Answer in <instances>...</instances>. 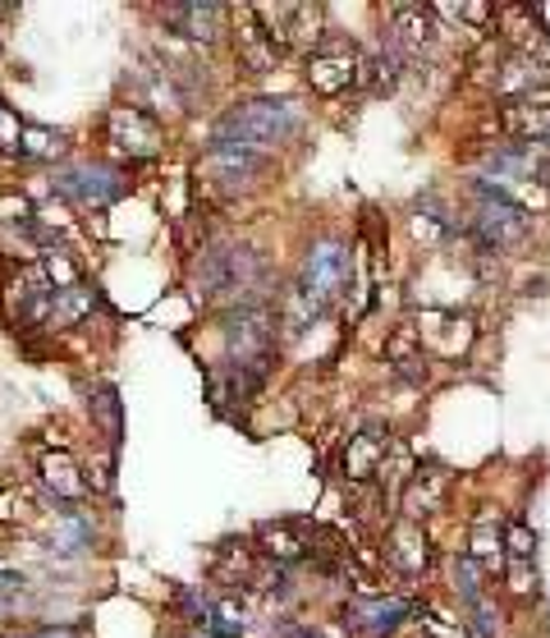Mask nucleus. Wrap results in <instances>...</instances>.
Returning <instances> with one entry per match:
<instances>
[{
    "instance_id": "412c9836",
    "label": "nucleus",
    "mask_w": 550,
    "mask_h": 638,
    "mask_svg": "<svg viewBox=\"0 0 550 638\" xmlns=\"http://www.w3.org/2000/svg\"><path fill=\"white\" fill-rule=\"evenodd\" d=\"M501 130L514 143H550V101L532 97V101H505L501 111Z\"/></svg>"
},
{
    "instance_id": "423d86ee",
    "label": "nucleus",
    "mask_w": 550,
    "mask_h": 638,
    "mask_svg": "<svg viewBox=\"0 0 550 638\" xmlns=\"http://www.w3.org/2000/svg\"><path fill=\"white\" fill-rule=\"evenodd\" d=\"M252 14L280 56H312L322 42V23H326L322 5H252Z\"/></svg>"
},
{
    "instance_id": "2eb2a0df",
    "label": "nucleus",
    "mask_w": 550,
    "mask_h": 638,
    "mask_svg": "<svg viewBox=\"0 0 550 638\" xmlns=\"http://www.w3.org/2000/svg\"><path fill=\"white\" fill-rule=\"evenodd\" d=\"M408 611H413V606L400 602V597L367 593V597H358V602L345 606V625H349L353 634H362V638H390V634L404 629Z\"/></svg>"
},
{
    "instance_id": "f3484780",
    "label": "nucleus",
    "mask_w": 550,
    "mask_h": 638,
    "mask_svg": "<svg viewBox=\"0 0 550 638\" xmlns=\"http://www.w3.org/2000/svg\"><path fill=\"white\" fill-rule=\"evenodd\" d=\"M491 23H495V33L509 42L514 56H532L537 60V51L550 37L546 14L537 5H501V10H491Z\"/></svg>"
},
{
    "instance_id": "c756f323",
    "label": "nucleus",
    "mask_w": 550,
    "mask_h": 638,
    "mask_svg": "<svg viewBox=\"0 0 550 638\" xmlns=\"http://www.w3.org/2000/svg\"><path fill=\"white\" fill-rule=\"evenodd\" d=\"M404 629H413V638H473L459 620L440 616V611H427V606H413Z\"/></svg>"
},
{
    "instance_id": "4468645a",
    "label": "nucleus",
    "mask_w": 550,
    "mask_h": 638,
    "mask_svg": "<svg viewBox=\"0 0 550 638\" xmlns=\"http://www.w3.org/2000/svg\"><path fill=\"white\" fill-rule=\"evenodd\" d=\"M440 37V23L431 5H395L390 10V46L400 51L404 60H423Z\"/></svg>"
},
{
    "instance_id": "473e14b6",
    "label": "nucleus",
    "mask_w": 550,
    "mask_h": 638,
    "mask_svg": "<svg viewBox=\"0 0 550 638\" xmlns=\"http://www.w3.org/2000/svg\"><path fill=\"white\" fill-rule=\"evenodd\" d=\"M505 556H514V560H537V533L528 524H509L505 528Z\"/></svg>"
},
{
    "instance_id": "39448f33",
    "label": "nucleus",
    "mask_w": 550,
    "mask_h": 638,
    "mask_svg": "<svg viewBox=\"0 0 550 638\" xmlns=\"http://www.w3.org/2000/svg\"><path fill=\"white\" fill-rule=\"evenodd\" d=\"M221 336H225V363L229 368L267 377L271 349H276V317H271L267 303H244V309H229L225 322H221Z\"/></svg>"
},
{
    "instance_id": "20e7f679",
    "label": "nucleus",
    "mask_w": 550,
    "mask_h": 638,
    "mask_svg": "<svg viewBox=\"0 0 550 638\" xmlns=\"http://www.w3.org/2000/svg\"><path fill=\"white\" fill-rule=\"evenodd\" d=\"M468 235H473L478 253H514L518 244H528L532 216L501 184L473 180V216H468Z\"/></svg>"
},
{
    "instance_id": "dca6fc26",
    "label": "nucleus",
    "mask_w": 550,
    "mask_h": 638,
    "mask_svg": "<svg viewBox=\"0 0 550 638\" xmlns=\"http://www.w3.org/2000/svg\"><path fill=\"white\" fill-rule=\"evenodd\" d=\"M450 488H454V478L450 469H440V464H417L413 478L404 482V492H400V510H404V519L413 524H423L427 515H436V510L450 505Z\"/></svg>"
},
{
    "instance_id": "393cba45",
    "label": "nucleus",
    "mask_w": 550,
    "mask_h": 638,
    "mask_svg": "<svg viewBox=\"0 0 550 638\" xmlns=\"http://www.w3.org/2000/svg\"><path fill=\"white\" fill-rule=\"evenodd\" d=\"M88 414H92V423L101 427V437H106V446L115 450L120 441H124V400H120V391L115 387H92L88 391Z\"/></svg>"
},
{
    "instance_id": "cd10ccee",
    "label": "nucleus",
    "mask_w": 550,
    "mask_h": 638,
    "mask_svg": "<svg viewBox=\"0 0 550 638\" xmlns=\"http://www.w3.org/2000/svg\"><path fill=\"white\" fill-rule=\"evenodd\" d=\"M413 450L395 437V441H390V450H385V459H381V469H377V488L381 492H404V482L413 478Z\"/></svg>"
},
{
    "instance_id": "7c9ffc66",
    "label": "nucleus",
    "mask_w": 550,
    "mask_h": 638,
    "mask_svg": "<svg viewBox=\"0 0 550 638\" xmlns=\"http://www.w3.org/2000/svg\"><path fill=\"white\" fill-rule=\"evenodd\" d=\"M468 560H473V566H495V560H505V528L482 524L473 533V551H468Z\"/></svg>"
},
{
    "instance_id": "ddd939ff",
    "label": "nucleus",
    "mask_w": 550,
    "mask_h": 638,
    "mask_svg": "<svg viewBox=\"0 0 550 638\" xmlns=\"http://www.w3.org/2000/svg\"><path fill=\"white\" fill-rule=\"evenodd\" d=\"M106 138H111V147L120 152V157L147 161V157L161 152V124H156L147 111H138V107H115L106 115Z\"/></svg>"
},
{
    "instance_id": "72a5a7b5",
    "label": "nucleus",
    "mask_w": 550,
    "mask_h": 638,
    "mask_svg": "<svg viewBox=\"0 0 550 638\" xmlns=\"http://www.w3.org/2000/svg\"><path fill=\"white\" fill-rule=\"evenodd\" d=\"M19 152H23V157H50V152H60V134L29 124V130H23V138H19Z\"/></svg>"
},
{
    "instance_id": "6ab92c4d",
    "label": "nucleus",
    "mask_w": 550,
    "mask_h": 638,
    "mask_svg": "<svg viewBox=\"0 0 550 638\" xmlns=\"http://www.w3.org/2000/svg\"><path fill=\"white\" fill-rule=\"evenodd\" d=\"M166 14V23L179 33V37H189V42H198V46H212V42H221V33H225V19H229V10L225 5H198V0H189V5H170V10H161Z\"/></svg>"
},
{
    "instance_id": "5701e85b",
    "label": "nucleus",
    "mask_w": 550,
    "mask_h": 638,
    "mask_svg": "<svg viewBox=\"0 0 550 638\" xmlns=\"http://www.w3.org/2000/svg\"><path fill=\"white\" fill-rule=\"evenodd\" d=\"M42 482H46V488L50 492H56V501L60 505H74V501H83L88 496V473L83 469H78V459L69 455V450H50V455H42Z\"/></svg>"
},
{
    "instance_id": "2f4dec72",
    "label": "nucleus",
    "mask_w": 550,
    "mask_h": 638,
    "mask_svg": "<svg viewBox=\"0 0 550 638\" xmlns=\"http://www.w3.org/2000/svg\"><path fill=\"white\" fill-rule=\"evenodd\" d=\"M505 583L514 597H532L537 593V560H514L505 556Z\"/></svg>"
},
{
    "instance_id": "a878e982",
    "label": "nucleus",
    "mask_w": 550,
    "mask_h": 638,
    "mask_svg": "<svg viewBox=\"0 0 550 638\" xmlns=\"http://www.w3.org/2000/svg\"><path fill=\"white\" fill-rule=\"evenodd\" d=\"M92 309H97V294H92V286H65V290H56L50 294V309H46V322L50 326H78V322H88L92 317Z\"/></svg>"
},
{
    "instance_id": "f257e3e1",
    "label": "nucleus",
    "mask_w": 550,
    "mask_h": 638,
    "mask_svg": "<svg viewBox=\"0 0 550 638\" xmlns=\"http://www.w3.org/2000/svg\"><path fill=\"white\" fill-rule=\"evenodd\" d=\"M349 290H353V248L339 239H317L299 267V280L290 286V299H284L290 336L330 317L349 299Z\"/></svg>"
},
{
    "instance_id": "b1692460",
    "label": "nucleus",
    "mask_w": 550,
    "mask_h": 638,
    "mask_svg": "<svg viewBox=\"0 0 550 638\" xmlns=\"http://www.w3.org/2000/svg\"><path fill=\"white\" fill-rule=\"evenodd\" d=\"M385 363H390L395 377H404L408 387H423V381H427V354H423V345H417L413 322H404L395 336L385 340Z\"/></svg>"
},
{
    "instance_id": "e433bc0d",
    "label": "nucleus",
    "mask_w": 550,
    "mask_h": 638,
    "mask_svg": "<svg viewBox=\"0 0 550 638\" xmlns=\"http://www.w3.org/2000/svg\"><path fill=\"white\" fill-rule=\"evenodd\" d=\"M284 638H326V634L312 629V625H290V629H284Z\"/></svg>"
},
{
    "instance_id": "aec40b11",
    "label": "nucleus",
    "mask_w": 550,
    "mask_h": 638,
    "mask_svg": "<svg viewBox=\"0 0 550 638\" xmlns=\"http://www.w3.org/2000/svg\"><path fill=\"white\" fill-rule=\"evenodd\" d=\"M234 56H239V65L248 69V74H271V69H280V51H276V42L267 37V29L257 23V14H252V5L248 10H239V29H234Z\"/></svg>"
},
{
    "instance_id": "4c0bfd02",
    "label": "nucleus",
    "mask_w": 550,
    "mask_h": 638,
    "mask_svg": "<svg viewBox=\"0 0 550 638\" xmlns=\"http://www.w3.org/2000/svg\"><path fill=\"white\" fill-rule=\"evenodd\" d=\"M19 638H60V634H19Z\"/></svg>"
},
{
    "instance_id": "bb28decb",
    "label": "nucleus",
    "mask_w": 550,
    "mask_h": 638,
    "mask_svg": "<svg viewBox=\"0 0 550 638\" xmlns=\"http://www.w3.org/2000/svg\"><path fill=\"white\" fill-rule=\"evenodd\" d=\"M404 56H400V51L395 46H381L377 51V56H362V79L358 83H367V88H372V92H390V88H395L400 83V74H404Z\"/></svg>"
},
{
    "instance_id": "4be33fe9",
    "label": "nucleus",
    "mask_w": 550,
    "mask_h": 638,
    "mask_svg": "<svg viewBox=\"0 0 550 638\" xmlns=\"http://www.w3.org/2000/svg\"><path fill=\"white\" fill-rule=\"evenodd\" d=\"M408 230H413V239L423 244V248H445L454 235H459V221L450 216V208L436 198H423L417 208L408 212Z\"/></svg>"
},
{
    "instance_id": "a211bd4d",
    "label": "nucleus",
    "mask_w": 550,
    "mask_h": 638,
    "mask_svg": "<svg viewBox=\"0 0 550 638\" xmlns=\"http://www.w3.org/2000/svg\"><path fill=\"white\" fill-rule=\"evenodd\" d=\"M307 542H312V528L299 524V519H276V524H261L257 528V556L271 560V566H299L307 560Z\"/></svg>"
},
{
    "instance_id": "f704fd0d",
    "label": "nucleus",
    "mask_w": 550,
    "mask_h": 638,
    "mask_svg": "<svg viewBox=\"0 0 550 638\" xmlns=\"http://www.w3.org/2000/svg\"><path fill=\"white\" fill-rule=\"evenodd\" d=\"M19 138H23V124L10 107H0V152H19Z\"/></svg>"
},
{
    "instance_id": "0eeeda50",
    "label": "nucleus",
    "mask_w": 550,
    "mask_h": 638,
    "mask_svg": "<svg viewBox=\"0 0 550 638\" xmlns=\"http://www.w3.org/2000/svg\"><path fill=\"white\" fill-rule=\"evenodd\" d=\"M50 184H56L60 198H69L74 208H83V212H101V208H111V202L124 198L128 180L120 170L111 166H101V161H78V166H60L56 175H50Z\"/></svg>"
},
{
    "instance_id": "7ed1b4c3",
    "label": "nucleus",
    "mask_w": 550,
    "mask_h": 638,
    "mask_svg": "<svg viewBox=\"0 0 550 638\" xmlns=\"http://www.w3.org/2000/svg\"><path fill=\"white\" fill-rule=\"evenodd\" d=\"M299 134V107L290 97H248L239 107H229L216 130H212V147H271Z\"/></svg>"
},
{
    "instance_id": "f8f14e48",
    "label": "nucleus",
    "mask_w": 550,
    "mask_h": 638,
    "mask_svg": "<svg viewBox=\"0 0 550 638\" xmlns=\"http://www.w3.org/2000/svg\"><path fill=\"white\" fill-rule=\"evenodd\" d=\"M381 551H385V570H395L408 583L427 579V570H431V538H427V528L413 524V519L390 524Z\"/></svg>"
},
{
    "instance_id": "9d476101",
    "label": "nucleus",
    "mask_w": 550,
    "mask_h": 638,
    "mask_svg": "<svg viewBox=\"0 0 550 638\" xmlns=\"http://www.w3.org/2000/svg\"><path fill=\"white\" fill-rule=\"evenodd\" d=\"M261 170H267V157L244 147H212V157L198 166L202 184H212L216 193H248L252 184H261Z\"/></svg>"
},
{
    "instance_id": "9b49d317",
    "label": "nucleus",
    "mask_w": 550,
    "mask_h": 638,
    "mask_svg": "<svg viewBox=\"0 0 550 638\" xmlns=\"http://www.w3.org/2000/svg\"><path fill=\"white\" fill-rule=\"evenodd\" d=\"M390 441H395V432H390L385 423H367V427L349 432L345 450H339V473H345L349 488H367V482H377V469H381Z\"/></svg>"
},
{
    "instance_id": "f03ea898",
    "label": "nucleus",
    "mask_w": 550,
    "mask_h": 638,
    "mask_svg": "<svg viewBox=\"0 0 550 638\" xmlns=\"http://www.w3.org/2000/svg\"><path fill=\"white\" fill-rule=\"evenodd\" d=\"M271 280V267L261 258L257 248L248 244H216L206 248L198 258V271H193V286H198V299L206 309H244V303H261V290Z\"/></svg>"
},
{
    "instance_id": "c85d7f7f",
    "label": "nucleus",
    "mask_w": 550,
    "mask_h": 638,
    "mask_svg": "<svg viewBox=\"0 0 550 638\" xmlns=\"http://www.w3.org/2000/svg\"><path fill=\"white\" fill-rule=\"evenodd\" d=\"M60 528H50V551H65V556H74V551H83L88 542H92V524L83 519V515H74V505H60Z\"/></svg>"
},
{
    "instance_id": "1a4fd4ad",
    "label": "nucleus",
    "mask_w": 550,
    "mask_h": 638,
    "mask_svg": "<svg viewBox=\"0 0 550 638\" xmlns=\"http://www.w3.org/2000/svg\"><path fill=\"white\" fill-rule=\"evenodd\" d=\"M362 79V51L353 42H326L307 56V88L317 97H339Z\"/></svg>"
},
{
    "instance_id": "6e6552de",
    "label": "nucleus",
    "mask_w": 550,
    "mask_h": 638,
    "mask_svg": "<svg viewBox=\"0 0 550 638\" xmlns=\"http://www.w3.org/2000/svg\"><path fill=\"white\" fill-rule=\"evenodd\" d=\"M417 331V345H423V354H431V359H445V363H463L468 349H473L478 340V322L459 313V309H436V313H423L413 322Z\"/></svg>"
},
{
    "instance_id": "c9c22d12",
    "label": "nucleus",
    "mask_w": 550,
    "mask_h": 638,
    "mask_svg": "<svg viewBox=\"0 0 550 638\" xmlns=\"http://www.w3.org/2000/svg\"><path fill=\"white\" fill-rule=\"evenodd\" d=\"M445 19H463V23H491V5H431Z\"/></svg>"
}]
</instances>
